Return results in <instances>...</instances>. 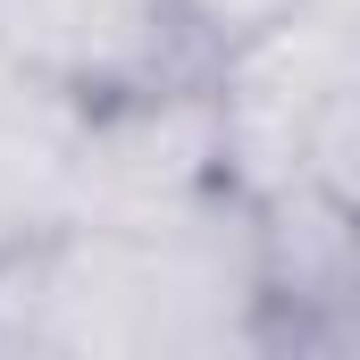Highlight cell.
I'll use <instances>...</instances> for the list:
<instances>
[{
	"mask_svg": "<svg viewBox=\"0 0 360 360\" xmlns=\"http://www.w3.org/2000/svg\"><path fill=\"white\" fill-rule=\"evenodd\" d=\"M0 59L76 109L226 76L184 0H0Z\"/></svg>",
	"mask_w": 360,
	"mask_h": 360,
	"instance_id": "obj_1",
	"label": "cell"
},
{
	"mask_svg": "<svg viewBox=\"0 0 360 360\" xmlns=\"http://www.w3.org/2000/svg\"><path fill=\"white\" fill-rule=\"evenodd\" d=\"M210 184H235V134H226L218 76L84 109L76 126V218L84 226H151L201 201Z\"/></svg>",
	"mask_w": 360,
	"mask_h": 360,
	"instance_id": "obj_2",
	"label": "cell"
},
{
	"mask_svg": "<svg viewBox=\"0 0 360 360\" xmlns=\"http://www.w3.org/2000/svg\"><path fill=\"white\" fill-rule=\"evenodd\" d=\"M260 352H360V210L310 176L260 193Z\"/></svg>",
	"mask_w": 360,
	"mask_h": 360,
	"instance_id": "obj_3",
	"label": "cell"
},
{
	"mask_svg": "<svg viewBox=\"0 0 360 360\" xmlns=\"http://www.w3.org/2000/svg\"><path fill=\"white\" fill-rule=\"evenodd\" d=\"M76 126L84 109L0 59V260L76 226Z\"/></svg>",
	"mask_w": 360,
	"mask_h": 360,
	"instance_id": "obj_4",
	"label": "cell"
},
{
	"mask_svg": "<svg viewBox=\"0 0 360 360\" xmlns=\"http://www.w3.org/2000/svg\"><path fill=\"white\" fill-rule=\"evenodd\" d=\"M302 176L327 184L335 201H352V210H360V68L319 101L310 143H302Z\"/></svg>",
	"mask_w": 360,
	"mask_h": 360,
	"instance_id": "obj_5",
	"label": "cell"
},
{
	"mask_svg": "<svg viewBox=\"0 0 360 360\" xmlns=\"http://www.w3.org/2000/svg\"><path fill=\"white\" fill-rule=\"evenodd\" d=\"M184 8H193V25H201L218 51H243V42L276 34L285 17H302L310 0H184Z\"/></svg>",
	"mask_w": 360,
	"mask_h": 360,
	"instance_id": "obj_6",
	"label": "cell"
},
{
	"mask_svg": "<svg viewBox=\"0 0 360 360\" xmlns=\"http://www.w3.org/2000/svg\"><path fill=\"white\" fill-rule=\"evenodd\" d=\"M319 8H344V17H360V0H319Z\"/></svg>",
	"mask_w": 360,
	"mask_h": 360,
	"instance_id": "obj_7",
	"label": "cell"
}]
</instances>
